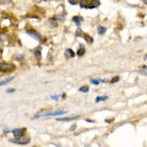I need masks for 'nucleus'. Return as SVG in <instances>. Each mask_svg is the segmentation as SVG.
I'll list each match as a JSON object with an SVG mask.
<instances>
[{"mask_svg":"<svg viewBox=\"0 0 147 147\" xmlns=\"http://www.w3.org/2000/svg\"><path fill=\"white\" fill-rule=\"evenodd\" d=\"M80 118V115H71V116H66V117H61V118H57L58 121H75V119H78Z\"/></svg>","mask_w":147,"mask_h":147,"instance_id":"423d86ee","label":"nucleus"},{"mask_svg":"<svg viewBox=\"0 0 147 147\" xmlns=\"http://www.w3.org/2000/svg\"><path fill=\"white\" fill-rule=\"evenodd\" d=\"M84 53H85V47H84V45L81 44L80 46H79V48H78L77 55H79V57H82Z\"/></svg>","mask_w":147,"mask_h":147,"instance_id":"9b49d317","label":"nucleus"},{"mask_svg":"<svg viewBox=\"0 0 147 147\" xmlns=\"http://www.w3.org/2000/svg\"><path fill=\"white\" fill-rule=\"evenodd\" d=\"M88 90H90V88H88V85H84V86H81V88H79V92L81 93H88Z\"/></svg>","mask_w":147,"mask_h":147,"instance_id":"dca6fc26","label":"nucleus"},{"mask_svg":"<svg viewBox=\"0 0 147 147\" xmlns=\"http://www.w3.org/2000/svg\"><path fill=\"white\" fill-rule=\"evenodd\" d=\"M118 81H119V76H115V77L112 78V80H111L110 82L111 83H116Z\"/></svg>","mask_w":147,"mask_h":147,"instance_id":"aec40b11","label":"nucleus"},{"mask_svg":"<svg viewBox=\"0 0 147 147\" xmlns=\"http://www.w3.org/2000/svg\"><path fill=\"white\" fill-rule=\"evenodd\" d=\"M40 51H42V48L40 47L36 48V49L34 50V55H35V58L37 59V61H40V60H42V53H40Z\"/></svg>","mask_w":147,"mask_h":147,"instance_id":"9d476101","label":"nucleus"},{"mask_svg":"<svg viewBox=\"0 0 147 147\" xmlns=\"http://www.w3.org/2000/svg\"><path fill=\"white\" fill-rule=\"evenodd\" d=\"M101 82V79H91V83L94 85H98Z\"/></svg>","mask_w":147,"mask_h":147,"instance_id":"a211bd4d","label":"nucleus"},{"mask_svg":"<svg viewBox=\"0 0 147 147\" xmlns=\"http://www.w3.org/2000/svg\"><path fill=\"white\" fill-rule=\"evenodd\" d=\"M143 2H144V3H145V4H147V1H146V0H144Z\"/></svg>","mask_w":147,"mask_h":147,"instance_id":"c756f323","label":"nucleus"},{"mask_svg":"<svg viewBox=\"0 0 147 147\" xmlns=\"http://www.w3.org/2000/svg\"><path fill=\"white\" fill-rule=\"evenodd\" d=\"M108 99V96L105 95V96H98V97H96L95 98V102H100V101H105V100Z\"/></svg>","mask_w":147,"mask_h":147,"instance_id":"ddd939ff","label":"nucleus"},{"mask_svg":"<svg viewBox=\"0 0 147 147\" xmlns=\"http://www.w3.org/2000/svg\"><path fill=\"white\" fill-rule=\"evenodd\" d=\"M15 92V88H9V90H7V93H13Z\"/></svg>","mask_w":147,"mask_h":147,"instance_id":"cd10ccee","label":"nucleus"},{"mask_svg":"<svg viewBox=\"0 0 147 147\" xmlns=\"http://www.w3.org/2000/svg\"><path fill=\"white\" fill-rule=\"evenodd\" d=\"M64 55H65V57H66V58H74V57L76 55V53L74 52L73 49H70V48H67L66 50H65V52H64Z\"/></svg>","mask_w":147,"mask_h":147,"instance_id":"6e6552de","label":"nucleus"},{"mask_svg":"<svg viewBox=\"0 0 147 147\" xmlns=\"http://www.w3.org/2000/svg\"><path fill=\"white\" fill-rule=\"evenodd\" d=\"M76 128H77V125H76V124H74L73 126H70L69 131H75V130H76Z\"/></svg>","mask_w":147,"mask_h":147,"instance_id":"b1692460","label":"nucleus"},{"mask_svg":"<svg viewBox=\"0 0 147 147\" xmlns=\"http://www.w3.org/2000/svg\"><path fill=\"white\" fill-rule=\"evenodd\" d=\"M11 143H15V144H19V145H27V144L30 143V139H13V140H10Z\"/></svg>","mask_w":147,"mask_h":147,"instance_id":"39448f33","label":"nucleus"},{"mask_svg":"<svg viewBox=\"0 0 147 147\" xmlns=\"http://www.w3.org/2000/svg\"><path fill=\"white\" fill-rule=\"evenodd\" d=\"M24 58H25L24 55H19L16 57V61H22V60H24Z\"/></svg>","mask_w":147,"mask_h":147,"instance_id":"412c9836","label":"nucleus"},{"mask_svg":"<svg viewBox=\"0 0 147 147\" xmlns=\"http://www.w3.org/2000/svg\"><path fill=\"white\" fill-rule=\"evenodd\" d=\"M73 22L76 24V26L77 27H80V24L83 22V17H82V16H74Z\"/></svg>","mask_w":147,"mask_h":147,"instance_id":"0eeeda50","label":"nucleus"},{"mask_svg":"<svg viewBox=\"0 0 147 147\" xmlns=\"http://www.w3.org/2000/svg\"><path fill=\"white\" fill-rule=\"evenodd\" d=\"M0 68H1V71L2 73H7V71H11L15 68V66L13 64H10V63H5V62H1L0 63Z\"/></svg>","mask_w":147,"mask_h":147,"instance_id":"20e7f679","label":"nucleus"},{"mask_svg":"<svg viewBox=\"0 0 147 147\" xmlns=\"http://www.w3.org/2000/svg\"><path fill=\"white\" fill-rule=\"evenodd\" d=\"M79 35H82V30L81 29H77V31H76V36H79Z\"/></svg>","mask_w":147,"mask_h":147,"instance_id":"5701e85b","label":"nucleus"},{"mask_svg":"<svg viewBox=\"0 0 147 147\" xmlns=\"http://www.w3.org/2000/svg\"><path fill=\"white\" fill-rule=\"evenodd\" d=\"M48 22H49L52 27H55V28L58 27V22H57V19L55 18H49L48 19Z\"/></svg>","mask_w":147,"mask_h":147,"instance_id":"2eb2a0df","label":"nucleus"},{"mask_svg":"<svg viewBox=\"0 0 147 147\" xmlns=\"http://www.w3.org/2000/svg\"><path fill=\"white\" fill-rule=\"evenodd\" d=\"M136 73L141 74V75H143V76H147V73H145V70H138Z\"/></svg>","mask_w":147,"mask_h":147,"instance_id":"bb28decb","label":"nucleus"},{"mask_svg":"<svg viewBox=\"0 0 147 147\" xmlns=\"http://www.w3.org/2000/svg\"><path fill=\"white\" fill-rule=\"evenodd\" d=\"M12 80H13V77H9V78H7V79H4V80H2L1 82H0V85H1V86H3V85L7 84L9 82H11Z\"/></svg>","mask_w":147,"mask_h":147,"instance_id":"4468645a","label":"nucleus"},{"mask_svg":"<svg viewBox=\"0 0 147 147\" xmlns=\"http://www.w3.org/2000/svg\"><path fill=\"white\" fill-rule=\"evenodd\" d=\"M59 97H61V95H51L50 96V98H51V99H53V100H58L59 99Z\"/></svg>","mask_w":147,"mask_h":147,"instance_id":"4be33fe9","label":"nucleus"},{"mask_svg":"<svg viewBox=\"0 0 147 147\" xmlns=\"http://www.w3.org/2000/svg\"><path fill=\"white\" fill-rule=\"evenodd\" d=\"M97 32H98L99 35H103V34L107 32V28L103 26H99L98 28H97Z\"/></svg>","mask_w":147,"mask_h":147,"instance_id":"f8f14e48","label":"nucleus"},{"mask_svg":"<svg viewBox=\"0 0 147 147\" xmlns=\"http://www.w3.org/2000/svg\"><path fill=\"white\" fill-rule=\"evenodd\" d=\"M145 59H147V55H145Z\"/></svg>","mask_w":147,"mask_h":147,"instance_id":"2f4dec72","label":"nucleus"},{"mask_svg":"<svg viewBox=\"0 0 147 147\" xmlns=\"http://www.w3.org/2000/svg\"><path fill=\"white\" fill-rule=\"evenodd\" d=\"M83 38L85 40V42H88V44H92L93 43V38L90 35H83Z\"/></svg>","mask_w":147,"mask_h":147,"instance_id":"f3484780","label":"nucleus"},{"mask_svg":"<svg viewBox=\"0 0 147 147\" xmlns=\"http://www.w3.org/2000/svg\"><path fill=\"white\" fill-rule=\"evenodd\" d=\"M26 33L29 35V36L33 37L34 40H36L37 42H40V43H44L45 40H46V37H44L40 33H38L36 30H33V29H29L26 31Z\"/></svg>","mask_w":147,"mask_h":147,"instance_id":"f257e3e1","label":"nucleus"},{"mask_svg":"<svg viewBox=\"0 0 147 147\" xmlns=\"http://www.w3.org/2000/svg\"><path fill=\"white\" fill-rule=\"evenodd\" d=\"M66 110H58L55 111V112H47V113H43V114H35L34 115V118H38V117H48V116H58V115H63V114H66Z\"/></svg>","mask_w":147,"mask_h":147,"instance_id":"f03ea898","label":"nucleus"},{"mask_svg":"<svg viewBox=\"0 0 147 147\" xmlns=\"http://www.w3.org/2000/svg\"><path fill=\"white\" fill-rule=\"evenodd\" d=\"M85 147H90V146H88V145H86V146H85Z\"/></svg>","mask_w":147,"mask_h":147,"instance_id":"473e14b6","label":"nucleus"},{"mask_svg":"<svg viewBox=\"0 0 147 147\" xmlns=\"http://www.w3.org/2000/svg\"><path fill=\"white\" fill-rule=\"evenodd\" d=\"M65 16H66V14L58 15V16L55 17V19H58V20H60V22H64V19H65Z\"/></svg>","mask_w":147,"mask_h":147,"instance_id":"6ab92c4d","label":"nucleus"},{"mask_svg":"<svg viewBox=\"0 0 147 147\" xmlns=\"http://www.w3.org/2000/svg\"><path fill=\"white\" fill-rule=\"evenodd\" d=\"M144 68H145V69H147V66H144Z\"/></svg>","mask_w":147,"mask_h":147,"instance_id":"7c9ffc66","label":"nucleus"},{"mask_svg":"<svg viewBox=\"0 0 147 147\" xmlns=\"http://www.w3.org/2000/svg\"><path fill=\"white\" fill-rule=\"evenodd\" d=\"M14 136V139H20L26 133V128H15L11 131Z\"/></svg>","mask_w":147,"mask_h":147,"instance_id":"7ed1b4c3","label":"nucleus"},{"mask_svg":"<svg viewBox=\"0 0 147 147\" xmlns=\"http://www.w3.org/2000/svg\"><path fill=\"white\" fill-rule=\"evenodd\" d=\"M7 3H12V1H10V0H1V4H7Z\"/></svg>","mask_w":147,"mask_h":147,"instance_id":"a878e982","label":"nucleus"},{"mask_svg":"<svg viewBox=\"0 0 147 147\" xmlns=\"http://www.w3.org/2000/svg\"><path fill=\"white\" fill-rule=\"evenodd\" d=\"M101 82H106V83H107V82H109V81H108L107 79H102V80H101Z\"/></svg>","mask_w":147,"mask_h":147,"instance_id":"c85d7f7f","label":"nucleus"},{"mask_svg":"<svg viewBox=\"0 0 147 147\" xmlns=\"http://www.w3.org/2000/svg\"><path fill=\"white\" fill-rule=\"evenodd\" d=\"M100 5V1H90L88 7L86 9H95V7H99Z\"/></svg>","mask_w":147,"mask_h":147,"instance_id":"1a4fd4ad","label":"nucleus"},{"mask_svg":"<svg viewBox=\"0 0 147 147\" xmlns=\"http://www.w3.org/2000/svg\"><path fill=\"white\" fill-rule=\"evenodd\" d=\"M80 2V1H74V0H69V3L71 4V5H76V4H78Z\"/></svg>","mask_w":147,"mask_h":147,"instance_id":"393cba45","label":"nucleus"}]
</instances>
